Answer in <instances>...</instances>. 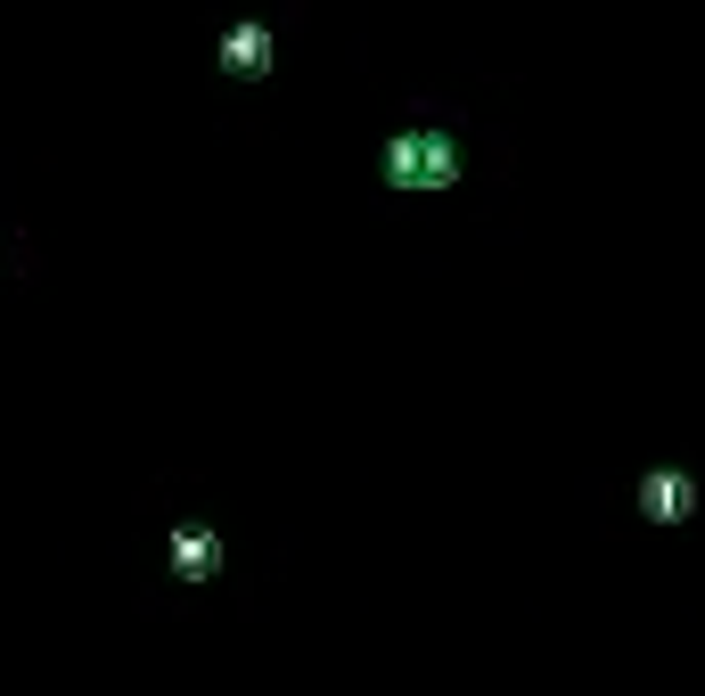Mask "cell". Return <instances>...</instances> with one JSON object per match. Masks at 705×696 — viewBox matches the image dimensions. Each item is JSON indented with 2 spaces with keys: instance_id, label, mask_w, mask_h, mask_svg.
I'll use <instances>...</instances> for the list:
<instances>
[]
</instances>
